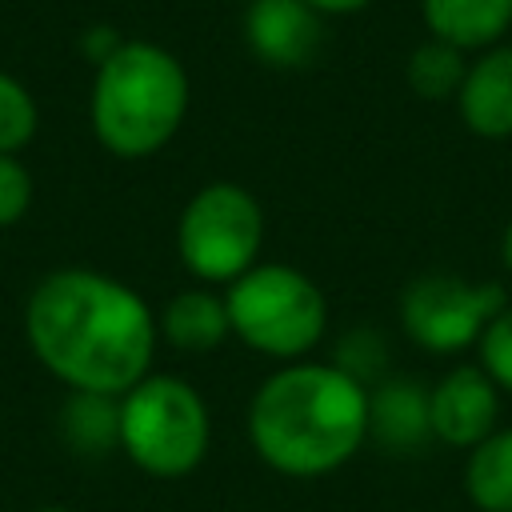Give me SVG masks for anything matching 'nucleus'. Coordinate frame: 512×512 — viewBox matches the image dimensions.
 Segmentation results:
<instances>
[{"label":"nucleus","instance_id":"obj_12","mask_svg":"<svg viewBox=\"0 0 512 512\" xmlns=\"http://www.w3.org/2000/svg\"><path fill=\"white\" fill-rule=\"evenodd\" d=\"M156 332H160V340L168 348H176L184 356H208V352H216L232 336L224 292H216L208 284L176 292L164 304V312L156 316Z\"/></svg>","mask_w":512,"mask_h":512},{"label":"nucleus","instance_id":"obj_9","mask_svg":"<svg viewBox=\"0 0 512 512\" xmlns=\"http://www.w3.org/2000/svg\"><path fill=\"white\" fill-rule=\"evenodd\" d=\"M244 44L268 68H304L324 44V16L308 0H248Z\"/></svg>","mask_w":512,"mask_h":512},{"label":"nucleus","instance_id":"obj_1","mask_svg":"<svg viewBox=\"0 0 512 512\" xmlns=\"http://www.w3.org/2000/svg\"><path fill=\"white\" fill-rule=\"evenodd\" d=\"M24 340L68 392L124 396L152 372L160 332L132 284L96 268H56L28 292Z\"/></svg>","mask_w":512,"mask_h":512},{"label":"nucleus","instance_id":"obj_3","mask_svg":"<svg viewBox=\"0 0 512 512\" xmlns=\"http://www.w3.org/2000/svg\"><path fill=\"white\" fill-rule=\"evenodd\" d=\"M188 72L184 64L152 44L124 40L92 80V132L120 160L156 156L188 116Z\"/></svg>","mask_w":512,"mask_h":512},{"label":"nucleus","instance_id":"obj_6","mask_svg":"<svg viewBox=\"0 0 512 512\" xmlns=\"http://www.w3.org/2000/svg\"><path fill=\"white\" fill-rule=\"evenodd\" d=\"M264 248V208L236 180H212L188 196L176 220V256L200 284H232Z\"/></svg>","mask_w":512,"mask_h":512},{"label":"nucleus","instance_id":"obj_22","mask_svg":"<svg viewBox=\"0 0 512 512\" xmlns=\"http://www.w3.org/2000/svg\"><path fill=\"white\" fill-rule=\"evenodd\" d=\"M500 264H504V272L512 276V216H508V224H504V232H500Z\"/></svg>","mask_w":512,"mask_h":512},{"label":"nucleus","instance_id":"obj_14","mask_svg":"<svg viewBox=\"0 0 512 512\" xmlns=\"http://www.w3.org/2000/svg\"><path fill=\"white\" fill-rule=\"evenodd\" d=\"M464 496L476 512H512V428H496L468 448Z\"/></svg>","mask_w":512,"mask_h":512},{"label":"nucleus","instance_id":"obj_11","mask_svg":"<svg viewBox=\"0 0 512 512\" xmlns=\"http://www.w3.org/2000/svg\"><path fill=\"white\" fill-rule=\"evenodd\" d=\"M456 112L480 140L512 136V44H492L468 60L464 84L456 92Z\"/></svg>","mask_w":512,"mask_h":512},{"label":"nucleus","instance_id":"obj_4","mask_svg":"<svg viewBox=\"0 0 512 512\" xmlns=\"http://www.w3.org/2000/svg\"><path fill=\"white\" fill-rule=\"evenodd\" d=\"M224 304L232 336L276 364L308 360L328 332L324 288L308 272L280 260H260L236 276L224 288Z\"/></svg>","mask_w":512,"mask_h":512},{"label":"nucleus","instance_id":"obj_18","mask_svg":"<svg viewBox=\"0 0 512 512\" xmlns=\"http://www.w3.org/2000/svg\"><path fill=\"white\" fill-rule=\"evenodd\" d=\"M336 368H344L352 380H360L364 388H372L376 380L388 376V344L380 332L372 328H352L340 344H336V356H332Z\"/></svg>","mask_w":512,"mask_h":512},{"label":"nucleus","instance_id":"obj_19","mask_svg":"<svg viewBox=\"0 0 512 512\" xmlns=\"http://www.w3.org/2000/svg\"><path fill=\"white\" fill-rule=\"evenodd\" d=\"M476 352H480L476 364L496 380L500 392L512 396V300H508V304L500 308V316L488 324V332L480 336Z\"/></svg>","mask_w":512,"mask_h":512},{"label":"nucleus","instance_id":"obj_15","mask_svg":"<svg viewBox=\"0 0 512 512\" xmlns=\"http://www.w3.org/2000/svg\"><path fill=\"white\" fill-rule=\"evenodd\" d=\"M60 436L80 456H108L120 448V396L68 392L60 408Z\"/></svg>","mask_w":512,"mask_h":512},{"label":"nucleus","instance_id":"obj_17","mask_svg":"<svg viewBox=\"0 0 512 512\" xmlns=\"http://www.w3.org/2000/svg\"><path fill=\"white\" fill-rule=\"evenodd\" d=\"M36 120L40 116H36L32 92L16 76L0 72V152L16 156L36 136Z\"/></svg>","mask_w":512,"mask_h":512},{"label":"nucleus","instance_id":"obj_8","mask_svg":"<svg viewBox=\"0 0 512 512\" xmlns=\"http://www.w3.org/2000/svg\"><path fill=\"white\" fill-rule=\"evenodd\" d=\"M500 388L480 364H456L436 384H428L432 436L448 448H476L500 428Z\"/></svg>","mask_w":512,"mask_h":512},{"label":"nucleus","instance_id":"obj_21","mask_svg":"<svg viewBox=\"0 0 512 512\" xmlns=\"http://www.w3.org/2000/svg\"><path fill=\"white\" fill-rule=\"evenodd\" d=\"M320 16H352V12H360V8H368L372 0H308Z\"/></svg>","mask_w":512,"mask_h":512},{"label":"nucleus","instance_id":"obj_23","mask_svg":"<svg viewBox=\"0 0 512 512\" xmlns=\"http://www.w3.org/2000/svg\"><path fill=\"white\" fill-rule=\"evenodd\" d=\"M36 512H72V508H64V504H44V508H36Z\"/></svg>","mask_w":512,"mask_h":512},{"label":"nucleus","instance_id":"obj_5","mask_svg":"<svg viewBox=\"0 0 512 512\" xmlns=\"http://www.w3.org/2000/svg\"><path fill=\"white\" fill-rule=\"evenodd\" d=\"M212 444L204 396L172 372H148L120 396V452L156 480L196 472Z\"/></svg>","mask_w":512,"mask_h":512},{"label":"nucleus","instance_id":"obj_10","mask_svg":"<svg viewBox=\"0 0 512 512\" xmlns=\"http://www.w3.org/2000/svg\"><path fill=\"white\" fill-rule=\"evenodd\" d=\"M368 444H376L388 456H416L428 444H436L424 380L388 372L368 388Z\"/></svg>","mask_w":512,"mask_h":512},{"label":"nucleus","instance_id":"obj_7","mask_svg":"<svg viewBox=\"0 0 512 512\" xmlns=\"http://www.w3.org/2000/svg\"><path fill=\"white\" fill-rule=\"evenodd\" d=\"M508 304L500 280H472L460 272H424L412 276L400 292V328L404 336L432 356H460L480 344L488 324Z\"/></svg>","mask_w":512,"mask_h":512},{"label":"nucleus","instance_id":"obj_2","mask_svg":"<svg viewBox=\"0 0 512 512\" xmlns=\"http://www.w3.org/2000/svg\"><path fill=\"white\" fill-rule=\"evenodd\" d=\"M244 428L272 472L316 480L368 444V388L332 360H292L256 384Z\"/></svg>","mask_w":512,"mask_h":512},{"label":"nucleus","instance_id":"obj_20","mask_svg":"<svg viewBox=\"0 0 512 512\" xmlns=\"http://www.w3.org/2000/svg\"><path fill=\"white\" fill-rule=\"evenodd\" d=\"M28 204H32V176H28V168L16 156L0 152V228H12L16 220H24Z\"/></svg>","mask_w":512,"mask_h":512},{"label":"nucleus","instance_id":"obj_16","mask_svg":"<svg viewBox=\"0 0 512 512\" xmlns=\"http://www.w3.org/2000/svg\"><path fill=\"white\" fill-rule=\"evenodd\" d=\"M464 72H468V52H460L436 36L416 44L404 60V80L420 100H456Z\"/></svg>","mask_w":512,"mask_h":512},{"label":"nucleus","instance_id":"obj_13","mask_svg":"<svg viewBox=\"0 0 512 512\" xmlns=\"http://www.w3.org/2000/svg\"><path fill=\"white\" fill-rule=\"evenodd\" d=\"M420 16L428 36L460 52H484L512 32V0H420Z\"/></svg>","mask_w":512,"mask_h":512}]
</instances>
